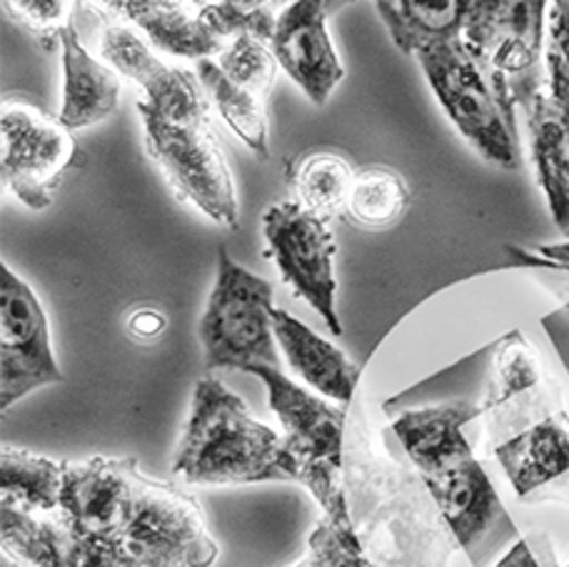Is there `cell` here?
Masks as SVG:
<instances>
[{
  "instance_id": "cb8c5ba5",
  "label": "cell",
  "mask_w": 569,
  "mask_h": 567,
  "mask_svg": "<svg viewBox=\"0 0 569 567\" xmlns=\"http://www.w3.org/2000/svg\"><path fill=\"white\" fill-rule=\"evenodd\" d=\"M66 465L43 455L10 448L3 445L0 452V490L3 503L18 505L30 513H58L60 493H63Z\"/></svg>"
},
{
  "instance_id": "484cf974",
  "label": "cell",
  "mask_w": 569,
  "mask_h": 567,
  "mask_svg": "<svg viewBox=\"0 0 569 567\" xmlns=\"http://www.w3.org/2000/svg\"><path fill=\"white\" fill-rule=\"evenodd\" d=\"M410 206V188L400 173L390 168L370 166L355 173L348 198V212L352 222L362 228L382 230L398 222Z\"/></svg>"
},
{
  "instance_id": "4316f807",
  "label": "cell",
  "mask_w": 569,
  "mask_h": 567,
  "mask_svg": "<svg viewBox=\"0 0 569 567\" xmlns=\"http://www.w3.org/2000/svg\"><path fill=\"white\" fill-rule=\"evenodd\" d=\"M292 567H375L355 530L345 493L322 508V518L310 535L308 553Z\"/></svg>"
},
{
  "instance_id": "d6a6232c",
  "label": "cell",
  "mask_w": 569,
  "mask_h": 567,
  "mask_svg": "<svg viewBox=\"0 0 569 567\" xmlns=\"http://www.w3.org/2000/svg\"><path fill=\"white\" fill-rule=\"evenodd\" d=\"M495 567H545L542 563H540V558H537V555L532 553V548H530V543L527 540H520L515 545V548L505 555V558L497 563ZM550 567H557V565H550Z\"/></svg>"
},
{
  "instance_id": "4dcf8cb0",
  "label": "cell",
  "mask_w": 569,
  "mask_h": 567,
  "mask_svg": "<svg viewBox=\"0 0 569 567\" xmlns=\"http://www.w3.org/2000/svg\"><path fill=\"white\" fill-rule=\"evenodd\" d=\"M512 256V262L520 268L535 270V268H557L569 270V240L552 242V246H537L532 250L525 248H507Z\"/></svg>"
},
{
  "instance_id": "ba28073f",
  "label": "cell",
  "mask_w": 569,
  "mask_h": 567,
  "mask_svg": "<svg viewBox=\"0 0 569 567\" xmlns=\"http://www.w3.org/2000/svg\"><path fill=\"white\" fill-rule=\"evenodd\" d=\"M146 146L170 188L222 228H238V196L226 153L210 126H178L138 100Z\"/></svg>"
},
{
  "instance_id": "9c48e42d",
  "label": "cell",
  "mask_w": 569,
  "mask_h": 567,
  "mask_svg": "<svg viewBox=\"0 0 569 567\" xmlns=\"http://www.w3.org/2000/svg\"><path fill=\"white\" fill-rule=\"evenodd\" d=\"M0 136L6 192L30 210H46L63 173L76 163L78 148L70 130L36 106L3 100Z\"/></svg>"
},
{
  "instance_id": "7c38bea8",
  "label": "cell",
  "mask_w": 569,
  "mask_h": 567,
  "mask_svg": "<svg viewBox=\"0 0 569 567\" xmlns=\"http://www.w3.org/2000/svg\"><path fill=\"white\" fill-rule=\"evenodd\" d=\"M100 58L118 76L140 86V103L152 113L178 126H210L208 96L200 76L162 63L150 40L138 30L110 20L100 33Z\"/></svg>"
},
{
  "instance_id": "603a6c76",
  "label": "cell",
  "mask_w": 569,
  "mask_h": 567,
  "mask_svg": "<svg viewBox=\"0 0 569 567\" xmlns=\"http://www.w3.org/2000/svg\"><path fill=\"white\" fill-rule=\"evenodd\" d=\"M375 6L395 46L418 56L465 36L472 0H375Z\"/></svg>"
},
{
  "instance_id": "4fadbf2b",
  "label": "cell",
  "mask_w": 569,
  "mask_h": 567,
  "mask_svg": "<svg viewBox=\"0 0 569 567\" xmlns=\"http://www.w3.org/2000/svg\"><path fill=\"white\" fill-rule=\"evenodd\" d=\"M138 475L136 458L68 462L58 520L108 558V548L128 520Z\"/></svg>"
},
{
  "instance_id": "5bb4252c",
  "label": "cell",
  "mask_w": 569,
  "mask_h": 567,
  "mask_svg": "<svg viewBox=\"0 0 569 567\" xmlns=\"http://www.w3.org/2000/svg\"><path fill=\"white\" fill-rule=\"evenodd\" d=\"M550 6L552 0H472L465 43L512 83H527L542 58Z\"/></svg>"
},
{
  "instance_id": "5b68a950",
  "label": "cell",
  "mask_w": 569,
  "mask_h": 567,
  "mask_svg": "<svg viewBox=\"0 0 569 567\" xmlns=\"http://www.w3.org/2000/svg\"><path fill=\"white\" fill-rule=\"evenodd\" d=\"M218 553L196 495L140 472L128 520L108 548L110 565L210 567Z\"/></svg>"
},
{
  "instance_id": "d4e9b609",
  "label": "cell",
  "mask_w": 569,
  "mask_h": 567,
  "mask_svg": "<svg viewBox=\"0 0 569 567\" xmlns=\"http://www.w3.org/2000/svg\"><path fill=\"white\" fill-rule=\"evenodd\" d=\"M196 70L210 98L216 100L220 118L226 120L232 133H236L242 143L252 150V153L260 156L262 160H268L270 126H268L266 98L252 93L248 88H240L238 83H232L212 58L198 60Z\"/></svg>"
},
{
  "instance_id": "6da1fadb",
  "label": "cell",
  "mask_w": 569,
  "mask_h": 567,
  "mask_svg": "<svg viewBox=\"0 0 569 567\" xmlns=\"http://www.w3.org/2000/svg\"><path fill=\"white\" fill-rule=\"evenodd\" d=\"M482 405L485 452L522 503L569 508V398L522 332L495 346Z\"/></svg>"
},
{
  "instance_id": "1f68e13d",
  "label": "cell",
  "mask_w": 569,
  "mask_h": 567,
  "mask_svg": "<svg viewBox=\"0 0 569 567\" xmlns=\"http://www.w3.org/2000/svg\"><path fill=\"white\" fill-rule=\"evenodd\" d=\"M128 330H130V336L138 340H152V338H158L162 330H166V316H162L160 310L142 308L130 316Z\"/></svg>"
},
{
  "instance_id": "8992f818",
  "label": "cell",
  "mask_w": 569,
  "mask_h": 567,
  "mask_svg": "<svg viewBox=\"0 0 569 567\" xmlns=\"http://www.w3.org/2000/svg\"><path fill=\"white\" fill-rule=\"evenodd\" d=\"M272 286L252 276L218 248V278L200 320V342L208 370L252 372L280 368L272 328Z\"/></svg>"
},
{
  "instance_id": "9a60e30c",
  "label": "cell",
  "mask_w": 569,
  "mask_h": 567,
  "mask_svg": "<svg viewBox=\"0 0 569 567\" xmlns=\"http://www.w3.org/2000/svg\"><path fill=\"white\" fill-rule=\"evenodd\" d=\"M530 128V148L557 230L569 240V78H547V88L512 83Z\"/></svg>"
},
{
  "instance_id": "ac0fdd59",
  "label": "cell",
  "mask_w": 569,
  "mask_h": 567,
  "mask_svg": "<svg viewBox=\"0 0 569 567\" xmlns=\"http://www.w3.org/2000/svg\"><path fill=\"white\" fill-rule=\"evenodd\" d=\"M477 418H482L480 402L450 400L402 410L392 420V432L412 468L420 472V478H427L472 452L462 428Z\"/></svg>"
},
{
  "instance_id": "52a82bcc",
  "label": "cell",
  "mask_w": 569,
  "mask_h": 567,
  "mask_svg": "<svg viewBox=\"0 0 569 567\" xmlns=\"http://www.w3.org/2000/svg\"><path fill=\"white\" fill-rule=\"evenodd\" d=\"M250 376L266 382L268 402L282 422V438L298 465V483L320 508L340 498L345 460V408L300 388L280 368L258 366Z\"/></svg>"
},
{
  "instance_id": "3957f363",
  "label": "cell",
  "mask_w": 569,
  "mask_h": 567,
  "mask_svg": "<svg viewBox=\"0 0 569 567\" xmlns=\"http://www.w3.org/2000/svg\"><path fill=\"white\" fill-rule=\"evenodd\" d=\"M172 472L190 485L298 483L282 435L252 418L248 405L216 378L196 385Z\"/></svg>"
},
{
  "instance_id": "277c9868",
  "label": "cell",
  "mask_w": 569,
  "mask_h": 567,
  "mask_svg": "<svg viewBox=\"0 0 569 567\" xmlns=\"http://www.w3.org/2000/svg\"><path fill=\"white\" fill-rule=\"evenodd\" d=\"M425 78L462 138L497 168H520L512 80L457 38L418 53Z\"/></svg>"
},
{
  "instance_id": "ffe728a7",
  "label": "cell",
  "mask_w": 569,
  "mask_h": 567,
  "mask_svg": "<svg viewBox=\"0 0 569 567\" xmlns=\"http://www.w3.org/2000/svg\"><path fill=\"white\" fill-rule=\"evenodd\" d=\"M110 10L136 23L150 46L162 53L216 60L228 46V40L202 18V10L182 0H116Z\"/></svg>"
},
{
  "instance_id": "7402d4cb",
  "label": "cell",
  "mask_w": 569,
  "mask_h": 567,
  "mask_svg": "<svg viewBox=\"0 0 569 567\" xmlns=\"http://www.w3.org/2000/svg\"><path fill=\"white\" fill-rule=\"evenodd\" d=\"M272 328H276V340L288 366L310 388L342 405L352 400L358 390L360 368L340 348H335L332 342L320 338L318 332L280 308L272 312Z\"/></svg>"
},
{
  "instance_id": "2e32d148",
  "label": "cell",
  "mask_w": 569,
  "mask_h": 567,
  "mask_svg": "<svg viewBox=\"0 0 569 567\" xmlns=\"http://www.w3.org/2000/svg\"><path fill=\"white\" fill-rule=\"evenodd\" d=\"M270 48L280 68L315 106H322L345 76L328 36L325 0H295L284 6L272 28Z\"/></svg>"
},
{
  "instance_id": "e575fe53",
  "label": "cell",
  "mask_w": 569,
  "mask_h": 567,
  "mask_svg": "<svg viewBox=\"0 0 569 567\" xmlns=\"http://www.w3.org/2000/svg\"><path fill=\"white\" fill-rule=\"evenodd\" d=\"M348 3H352V0H325V10H328V16H330V13H335V10H340Z\"/></svg>"
},
{
  "instance_id": "8fae6325",
  "label": "cell",
  "mask_w": 569,
  "mask_h": 567,
  "mask_svg": "<svg viewBox=\"0 0 569 567\" xmlns=\"http://www.w3.org/2000/svg\"><path fill=\"white\" fill-rule=\"evenodd\" d=\"M46 310L36 290L3 262L0 278V395L3 410L38 388L60 382Z\"/></svg>"
},
{
  "instance_id": "f546056e",
  "label": "cell",
  "mask_w": 569,
  "mask_h": 567,
  "mask_svg": "<svg viewBox=\"0 0 569 567\" xmlns=\"http://www.w3.org/2000/svg\"><path fill=\"white\" fill-rule=\"evenodd\" d=\"M8 13L40 38H60L70 28L76 0H3Z\"/></svg>"
},
{
  "instance_id": "f1b7e54d",
  "label": "cell",
  "mask_w": 569,
  "mask_h": 567,
  "mask_svg": "<svg viewBox=\"0 0 569 567\" xmlns=\"http://www.w3.org/2000/svg\"><path fill=\"white\" fill-rule=\"evenodd\" d=\"M216 63L232 83L248 88L262 98H268L280 66L266 40L252 33H238L236 38H230L226 50L216 58Z\"/></svg>"
},
{
  "instance_id": "d590c367",
  "label": "cell",
  "mask_w": 569,
  "mask_h": 567,
  "mask_svg": "<svg viewBox=\"0 0 569 567\" xmlns=\"http://www.w3.org/2000/svg\"><path fill=\"white\" fill-rule=\"evenodd\" d=\"M182 3H190V6H196V8H208L210 3H212V0H182Z\"/></svg>"
},
{
  "instance_id": "d6986e66",
  "label": "cell",
  "mask_w": 569,
  "mask_h": 567,
  "mask_svg": "<svg viewBox=\"0 0 569 567\" xmlns=\"http://www.w3.org/2000/svg\"><path fill=\"white\" fill-rule=\"evenodd\" d=\"M0 543L10 567H113L66 523L43 520L10 503H3Z\"/></svg>"
},
{
  "instance_id": "44dd1931",
  "label": "cell",
  "mask_w": 569,
  "mask_h": 567,
  "mask_svg": "<svg viewBox=\"0 0 569 567\" xmlns=\"http://www.w3.org/2000/svg\"><path fill=\"white\" fill-rule=\"evenodd\" d=\"M58 43L63 53V106L58 120L68 130L103 123L118 110V73L106 60L88 53L73 26L60 33Z\"/></svg>"
},
{
  "instance_id": "836d02e7",
  "label": "cell",
  "mask_w": 569,
  "mask_h": 567,
  "mask_svg": "<svg viewBox=\"0 0 569 567\" xmlns=\"http://www.w3.org/2000/svg\"><path fill=\"white\" fill-rule=\"evenodd\" d=\"M535 270H545L550 272V290L555 292L565 310H569V270H557V268H535Z\"/></svg>"
},
{
  "instance_id": "30bf717a",
  "label": "cell",
  "mask_w": 569,
  "mask_h": 567,
  "mask_svg": "<svg viewBox=\"0 0 569 567\" xmlns=\"http://www.w3.org/2000/svg\"><path fill=\"white\" fill-rule=\"evenodd\" d=\"M270 256L276 260L282 280L295 296L320 312L325 326L342 336V322L335 308L338 280H335V242L328 220L315 216L300 202H278L262 216Z\"/></svg>"
},
{
  "instance_id": "83f0119b",
  "label": "cell",
  "mask_w": 569,
  "mask_h": 567,
  "mask_svg": "<svg viewBox=\"0 0 569 567\" xmlns=\"http://www.w3.org/2000/svg\"><path fill=\"white\" fill-rule=\"evenodd\" d=\"M352 180V168L340 156L315 153L305 158L295 173V190L302 208L330 220L348 208Z\"/></svg>"
},
{
  "instance_id": "e0dca14e",
  "label": "cell",
  "mask_w": 569,
  "mask_h": 567,
  "mask_svg": "<svg viewBox=\"0 0 569 567\" xmlns=\"http://www.w3.org/2000/svg\"><path fill=\"white\" fill-rule=\"evenodd\" d=\"M422 483L465 553L475 550L497 520H505L500 495L475 452L462 455L440 472L427 475Z\"/></svg>"
},
{
  "instance_id": "7a4b0ae2",
  "label": "cell",
  "mask_w": 569,
  "mask_h": 567,
  "mask_svg": "<svg viewBox=\"0 0 569 567\" xmlns=\"http://www.w3.org/2000/svg\"><path fill=\"white\" fill-rule=\"evenodd\" d=\"M372 450L368 428L358 422L348 455V483L358 485L350 515L375 567H452L462 548L420 472Z\"/></svg>"
}]
</instances>
